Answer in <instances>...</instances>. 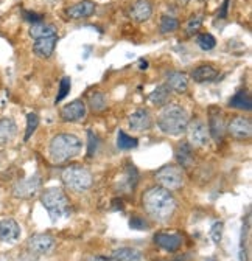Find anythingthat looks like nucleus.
<instances>
[{
    "label": "nucleus",
    "mask_w": 252,
    "mask_h": 261,
    "mask_svg": "<svg viewBox=\"0 0 252 261\" xmlns=\"http://www.w3.org/2000/svg\"><path fill=\"white\" fill-rule=\"evenodd\" d=\"M209 134L215 141H221L226 134V125L221 114H212L209 120Z\"/></svg>",
    "instance_id": "20"
},
{
    "label": "nucleus",
    "mask_w": 252,
    "mask_h": 261,
    "mask_svg": "<svg viewBox=\"0 0 252 261\" xmlns=\"http://www.w3.org/2000/svg\"><path fill=\"white\" fill-rule=\"evenodd\" d=\"M58 38L56 36H50V38H42V39H36L34 45H33V52L38 58L47 59L52 56L55 47H56Z\"/></svg>",
    "instance_id": "16"
},
{
    "label": "nucleus",
    "mask_w": 252,
    "mask_h": 261,
    "mask_svg": "<svg viewBox=\"0 0 252 261\" xmlns=\"http://www.w3.org/2000/svg\"><path fill=\"white\" fill-rule=\"evenodd\" d=\"M154 243L167 252H176L182 246V238L176 233H156Z\"/></svg>",
    "instance_id": "14"
},
{
    "label": "nucleus",
    "mask_w": 252,
    "mask_h": 261,
    "mask_svg": "<svg viewBox=\"0 0 252 261\" xmlns=\"http://www.w3.org/2000/svg\"><path fill=\"white\" fill-rule=\"evenodd\" d=\"M143 208L148 213V216L154 221L164 222L173 216L176 210V199L162 187H153L143 195Z\"/></svg>",
    "instance_id": "1"
},
{
    "label": "nucleus",
    "mask_w": 252,
    "mask_h": 261,
    "mask_svg": "<svg viewBox=\"0 0 252 261\" xmlns=\"http://www.w3.org/2000/svg\"><path fill=\"white\" fill-rule=\"evenodd\" d=\"M129 227L132 230H145V229H148V222H147V219H143L140 216H134L129 219Z\"/></svg>",
    "instance_id": "36"
},
{
    "label": "nucleus",
    "mask_w": 252,
    "mask_h": 261,
    "mask_svg": "<svg viewBox=\"0 0 252 261\" xmlns=\"http://www.w3.org/2000/svg\"><path fill=\"white\" fill-rule=\"evenodd\" d=\"M137 179H139V176H137L135 167H134V165H129L126 173H125V180L122 182V187L126 190L128 193H131L132 190L135 188V185H137Z\"/></svg>",
    "instance_id": "28"
},
{
    "label": "nucleus",
    "mask_w": 252,
    "mask_h": 261,
    "mask_svg": "<svg viewBox=\"0 0 252 261\" xmlns=\"http://www.w3.org/2000/svg\"><path fill=\"white\" fill-rule=\"evenodd\" d=\"M176 159L182 168H189L193 163V151L189 143H181L176 150Z\"/></svg>",
    "instance_id": "25"
},
{
    "label": "nucleus",
    "mask_w": 252,
    "mask_h": 261,
    "mask_svg": "<svg viewBox=\"0 0 252 261\" xmlns=\"http://www.w3.org/2000/svg\"><path fill=\"white\" fill-rule=\"evenodd\" d=\"M39 187H41V177H39V174H33L28 179L19 180L13 188V193H14L16 198L28 199V198H33L38 193Z\"/></svg>",
    "instance_id": "9"
},
{
    "label": "nucleus",
    "mask_w": 252,
    "mask_h": 261,
    "mask_svg": "<svg viewBox=\"0 0 252 261\" xmlns=\"http://www.w3.org/2000/svg\"><path fill=\"white\" fill-rule=\"evenodd\" d=\"M81 151V140L74 134H58L52 138L49 153L55 163H64Z\"/></svg>",
    "instance_id": "3"
},
{
    "label": "nucleus",
    "mask_w": 252,
    "mask_h": 261,
    "mask_svg": "<svg viewBox=\"0 0 252 261\" xmlns=\"http://www.w3.org/2000/svg\"><path fill=\"white\" fill-rule=\"evenodd\" d=\"M139 67H140V70H147V67H148V62H147V61H143V59H140V62H139Z\"/></svg>",
    "instance_id": "42"
},
{
    "label": "nucleus",
    "mask_w": 252,
    "mask_h": 261,
    "mask_svg": "<svg viewBox=\"0 0 252 261\" xmlns=\"http://www.w3.org/2000/svg\"><path fill=\"white\" fill-rule=\"evenodd\" d=\"M17 125L13 118H2L0 120V145H7L16 137Z\"/></svg>",
    "instance_id": "18"
},
{
    "label": "nucleus",
    "mask_w": 252,
    "mask_h": 261,
    "mask_svg": "<svg viewBox=\"0 0 252 261\" xmlns=\"http://www.w3.org/2000/svg\"><path fill=\"white\" fill-rule=\"evenodd\" d=\"M157 125L168 135H181L187 131L189 114L179 104H167L157 118Z\"/></svg>",
    "instance_id": "2"
},
{
    "label": "nucleus",
    "mask_w": 252,
    "mask_h": 261,
    "mask_svg": "<svg viewBox=\"0 0 252 261\" xmlns=\"http://www.w3.org/2000/svg\"><path fill=\"white\" fill-rule=\"evenodd\" d=\"M201 23H202V19H201L199 16L192 17V19L189 20V23H187V33H189V34L196 33V31L201 28Z\"/></svg>",
    "instance_id": "37"
},
{
    "label": "nucleus",
    "mask_w": 252,
    "mask_h": 261,
    "mask_svg": "<svg viewBox=\"0 0 252 261\" xmlns=\"http://www.w3.org/2000/svg\"><path fill=\"white\" fill-rule=\"evenodd\" d=\"M41 202H42L44 208L49 211V215L53 222L67 216L68 211H70V204H68L65 193L58 187H52V188L45 190V192L41 195Z\"/></svg>",
    "instance_id": "4"
},
{
    "label": "nucleus",
    "mask_w": 252,
    "mask_h": 261,
    "mask_svg": "<svg viewBox=\"0 0 252 261\" xmlns=\"http://www.w3.org/2000/svg\"><path fill=\"white\" fill-rule=\"evenodd\" d=\"M156 180L160 187L168 190V192L179 190L184 185V171H182L181 167H176V165H167V167L160 168L156 173Z\"/></svg>",
    "instance_id": "6"
},
{
    "label": "nucleus",
    "mask_w": 252,
    "mask_h": 261,
    "mask_svg": "<svg viewBox=\"0 0 252 261\" xmlns=\"http://www.w3.org/2000/svg\"><path fill=\"white\" fill-rule=\"evenodd\" d=\"M196 42H198V45L201 47L202 50H212V49H215V45H217V39L209 33L199 34L196 38Z\"/></svg>",
    "instance_id": "31"
},
{
    "label": "nucleus",
    "mask_w": 252,
    "mask_h": 261,
    "mask_svg": "<svg viewBox=\"0 0 252 261\" xmlns=\"http://www.w3.org/2000/svg\"><path fill=\"white\" fill-rule=\"evenodd\" d=\"M179 28V22L171 17V16H164L162 19H160V33H173Z\"/></svg>",
    "instance_id": "30"
},
{
    "label": "nucleus",
    "mask_w": 252,
    "mask_h": 261,
    "mask_svg": "<svg viewBox=\"0 0 252 261\" xmlns=\"http://www.w3.org/2000/svg\"><path fill=\"white\" fill-rule=\"evenodd\" d=\"M31 256H33V255H31ZM31 256H28V258H22L20 261H33V258H31Z\"/></svg>",
    "instance_id": "44"
},
{
    "label": "nucleus",
    "mask_w": 252,
    "mask_h": 261,
    "mask_svg": "<svg viewBox=\"0 0 252 261\" xmlns=\"http://www.w3.org/2000/svg\"><path fill=\"white\" fill-rule=\"evenodd\" d=\"M217 70L212 67V65H207V64H204V65H199L196 67L193 72H192V78L193 81L196 83H205V81H212L217 78Z\"/></svg>",
    "instance_id": "21"
},
{
    "label": "nucleus",
    "mask_w": 252,
    "mask_h": 261,
    "mask_svg": "<svg viewBox=\"0 0 252 261\" xmlns=\"http://www.w3.org/2000/svg\"><path fill=\"white\" fill-rule=\"evenodd\" d=\"M167 86L176 93H184L189 89V77L182 72H173L167 78Z\"/></svg>",
    "instance_id": "19"
},
{
    "label": "nucleus",
    "mask_w": 252,
    "mask_h": 261,
    "mask_svg": "<svg viewBox=\"0 0 252 261\" xmlns=\"http://www.w3.org/2000/svg\"><path fill=\"white\" fill-rule=\"evenodd\" d=\"M170 93L171 90L168 89L167 84H162V86H157L151 93H150V101L156 106H165L168 98H170Z\"/></svg>",
    "instance_id": "24"
},
{
    "label": "nucleus",
    "mask_w": 252,
    "mask_h": 261,
    "mask_svg": "<svg viewBox=\"0 0 252 261\" xmlns=\"http://www.w3.org/2000/svg\"><path fill=\"white\" fill-rule=\"evenodd\" d=\"M114 261H142V252L134 247H120L112 253Z\"/></svg>",
    "instance_id": "22"
},
{
    "label": "nucleus",
    "mask_w": 252,
    "mask_h": 261,
    "mask_svg": "<svg viewBox=\"0 0 252 261\" xmlns=\"http://www.w3.org/2000/svg\"><path fill=\"white\" fill-rule=\"evenodd\" d=\"M229 106L234 109H241V110H250L252 101H250V95L247 92H238L229 101Z\"/></svg>",
    "instance_id": "26"
},
{
    "label": "nucleus",
    "mask_w": 252,
    "mask_h": 261,
    "mask_svg": "<svg viewBox=\"0 0 252 261\" xmlns=\"http://www.w3.org/2000/svg\"><path fill=\"white\" fill-rule=\"evenodd\" d=\"M139 145V140L128 135L125 131H119V135H117V146L120 150H132Z\"/></svg>",
    "instance_id": "29"
},
{
    "label": "nucleus",
    "mask_w": 252,
    "mask_h": 261,
    "mask_svg": "<svg viewBox=\"0 0 252 261\" xmlns=\"http://www.w3.org/2000/svg\"><path fill=\"white\" fill-rule=\"evenodd\" d=\"M70 87H72V84H70V78L68 77H64L62 80H61V83H59V92H58V97H56V103H59V101H62L68 93H70Z\"/></svg>",
    "instance_id": "33"
},
{
    "label": "nucleus",
    "mask_w": 252,
    "mask_h": 261,
    "mask_svg": "<svg viewBox=\"0 0 252 261\" xmlns=\"http://www.w3.org/2000/svg\"><path fill=\"white\" fill-rule=\"evenodd\" d=\"M229 2H231V0H224V4H223V7H221V11L218 13V17L224 19V17L227 16V8H229Z\"/></svg>",
    "instance_id": "39"
},
{
    "label": "nucleus",
    "mask_w": 252,
    "mask_h": 261,
    "mask_svg": "<svg viewBox=\"0 0 252 261\" xmlns=\"http://www.w3.org/2000/svg\"><path fill=\"white\" fill-rule=\"evenodd\" d=\"M56 241L52 235L49 233H36L33 236H30L27 241V249L31 255L34 256H41V255H47L49 252L53 250Z\"/></svg>",
    "instance_id": "7"
},
{
    "label": "nucleus",
    "mask_w": 252,
    "mask_h": 261,
    "mask_svg": "<svg viewBox=\"0 0 252 261\" xmlns=\"http://www.w3.org/2000/svg\"><path fill=\"white\" fill-rule=\"evenodd\" d=\"M20 236V226L11 219L5 218L0 221V240L7 244H14Z\"/></svg>",
    "instance_id": "11"
},
{
    "label": "nucleus",
    "mask_w": 252,
    "mask_h": 261,
    "mask_svg": "<svg viewBox=\"0 0 252 261\" xmlns=\"http://www.w3.org/2000/svg\"><path fill=\"white\" fill-rule=\"evenodd\" d=\"M30 36L33 39H42V38H50V36H56V28L50 23H33L30 28Z\"/></svg>",
    "instance_id": "23"
},
{
    "label": "nucleus",
    "mask_w": 252,
    "mask_h": 261,
    "mask_svg": "<svg viewBox=\"0 0 252 261\" xmlns=\"http://www.w3.org/2000/svg\"><path fill=\"white\" fill-rule=\"evenodd\" d=\"M151 115L145 109H139L129 115V128L137 132H145L151 128Z\"/></svg>",
    "instance_id": "12"
},
{
    "label": "nucleus",
    "mask_w": 252,
    "mask_h": 261,
    "mask_svg": "<svg viewBox=\"0 0 252 261\" xmlns=\"http://www.w3.org/2000/svg\"><path fill=\"white\" fill-rule=\"evenodd\" d=\"M174 261H192V258H190V253H186V255H179V256H176Z\"/></svg>",
    "instance_id": "40"
},
{
    "label": "nucleus",
    "mask_w": 252,
    "mask_h": 261,
    "mask_svg": "<svg viewBox=\"0 0 252 261\" xmlns=\"http://www.w3.org/2000/svg\"><path fill=\"white\" fill-rule=\"evenodd\" d=\"M189 2H190V0H177V4H179V5H182V7L187 5Z\"/></svg>",
    "instance_id": "43"
},
{
    "label": "nucleus",
    "mask_w": 252,
    "mask_h": 261,
    "mask_svg": "<svg viewBox=\"0 0 252 261\" xmlns=\"http://www.w3.org/2000/svg\"><path fill=\"white\" fill-rule=\"evenodd\" d=\"M94 13H95V4L92 0H81V2L75 4L74 7L67 10V16L74 20L86 19L89 16H92Z\"/></svg>",
    "instance_id": "15"
},
{
    "label": "nucleus",
    "mask_w": 252,
    "mask_h": 261,
    "mask_svg": "<svg viewBox=\"0 0 252 261\" xmlns=\"http://www.w3.org/2000/svg\"><path fill=\"white\" fill-rule=\"evenodd\" d=\"M89 106H90V109H92L94 112H101V110H104L106 106H107V101H106L104 93H101V92H94V93H90V97H89Z\"/></svg>",
    "instance_id": "27"
},
{
    "label": "nucleus",
    "mask_w": 252,
    "mask_h": 261,
    "mask_svg": "<svg viewBox=\"0 0 252 261\" xmlns=\"http://www.w3.org/2000/svg\"><path fill=\"white\" fill-rule=\"evenodd\" d=\"M24 17H25L27 22H31V23L42 22V16L41 14H36V13H31V11H24Z\"/></svg>",
    "instance_id": "38"
},
{
    "label": "nucleus",
    "mask_w": 252,
    "mask_h": 261,
    "mask_svg": "<svg viewBox=\"0 0 252 261\" xmlns=\"http://www.w3.org/2000/svg\"><path fill=\"white\" fill-rule=\"evenodd\" d=\"M229 132L235 138H247L252 132V123L249 118L244 117H235L232 122L229 123Z\"/></svg>",
    "instance_id": "13"
},
{
    "label": "nucleus",
    "mask_w": 252,
    "mask_h": 261,
    "mask_svg": "<svg viewBox=\"0 0 252 261\" xmlns=\"http://www.w3.org/2000/svg\"><path fill=\"white\" fill-rule=\"evenodd\" d=\"M87 106L81 100H75L61 109V118L64 122H80L86 117Z\"/></svg>",
    "instance_id": "10"
},
{
    "label": "nucleus",
    "mask_w": 252,
    "mask_h": 261,
    "mask_svg": "<svg viewBox=\"0 0 252 261\" xmlns=\"http://www.w3.org/2000/svg\"><path fill=\"white\" fill-rule=\"evenodd\" d=\"M187 131H189V140L193 146H198V148H202L209 143V138H210V134H209V128L204 122L201 120H195L192 123H189L187 126Z\"/></svg>",
    "instance_id": "8"
},
{
    "label": "nucleus",
    "mask_w": 252,
    "mask_h": 261,
    "mask_svg": "<svg viewBox=\"0 0 252 261\" xmlns=\"http://www.w3.org/2000/svg\"><path fill=\"white\" fill-rule=\"evenodd\" d=\"M86 261H107L104 256H89Z\"/></svg>",
    "instance_id": "41"
},
{
    "label": "nucleus",
    "mask_w": 252,
    "mask_h": 261,
    "mask_svg": "<svg viewBox=\"0 0 252 261\" xmlns=\"http://www.w3.org/2000/svg\"><path fill=\"white\" fill-rule=\"evenodd\" d=\"M129 14L135 22H147L153 14L151 0H137V2L131 7Z\"/></svg>",
    "instance_id": "17"
},
{
    "label": "nucleus",
    "mask_w": 252,
    "mask_h": 261,
    "mask_svg": "<svg viewBox=\"0 0 252 261\" xmlns=\"http://www.w3.org/2000/svg\"><path fill=\"white\" fill-rule=\"evenodd\" d=\"M87 137H89V148H87V156L89 157H94L97 148H98V137L92 132V131H89L87 132Z\"/></svg>",
    "instance_id": "35"
},
{
    "label": "nucleus",
    "mask_w": 252,
    "mask_h": 261,
    "mask_svg": "<svg viewBox=\"0 0 252 261\" xmlns=\"http://www.w3.org/2000/svg\"><path fill=\"white\" fill-rule=\"evenodd\" d=\"M223 229H224V224L221 221L215 222L210 229V238L215 244H220L221 243V238H223Z\"/></svg>",
    "instance_id": "34"
},
{
    "label": "nucleus",
    "mask_w": 252,
    "mask_h": 261,
    "mask_svg": "<svg viewBox=\"0 0 252 261\" xmlns=\"http://www.w3.org/2000/svg\"><path fill=\"white\" fill-rule=\"evenodd\" d=\"M61 180L64 185L75 193H83L92 187L94 177L90 171L81 165H68L61 173Z\"/></svg>",
    "instance_id": "5"
},
{
    "label": "nucleus",
    "mask_w": 252,
    "mask_h": 261,
    "mask_svg": "<svg viewBox=\"0 0 252 261\" xmlns=\"http://www.w3.org/2000/svg\"><path fill=\"white\" fill-rule=\"evenodd\" d=\"M38 125H39V117L36 114H33V112L28 114L27 115V131H25V137H24L25 141L30 140V137L33 135V132L36 131Z\"/></svg>",
    "instance_id": "32"
}]
</instances>
